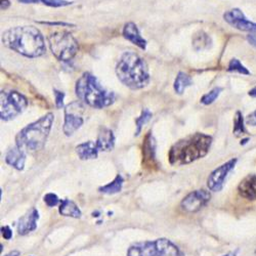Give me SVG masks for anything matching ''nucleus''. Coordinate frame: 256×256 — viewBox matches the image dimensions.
<instances>
[{
	"label": "nucleus",
	"mask_w": 256,
	"mask_h": 256,
	"mask_svg": "<svg viewBox=\"0 0 256 256\" xmlns=\"http://www.w3.org/2000/svg\"><path fill=\"white\" fill-rule=\"evenodd\" d=\"M2 43L6 47L26 58L35 59L45 54V40L34 26H19L3 32Z\"/></svg>",
	"instance_id": "nucleus-1"
},
{
	"label": "nucleus",
	"mask_w": 256,
	"mask_h": 256,
	"mask_svg": "<svg viewBox=\"0 0 256 256\" xmlns=\"http://www.w3.org/2000/svg\"><path fill=\"white\" fill-rule=\"evenodd\" d=\"M212 137L197 132L180 139L169 150V163L173 166L187 165L207 155Z\"/></svg>",
	"instance_id": "nucleus-2"
},
{
	"label": "nucleus",
	"mask_w": 256,
	"mask_h": 256,
	"mask_svg": "<svg viewBox=\"0 0 256 256\" xmlns=\"http://www.w3.org/2000/svg\"><path fill=\"white\" fill-rule=\"evenodd\" d=\"M116 75L122 84L137 90L150 82V73L146 60L134 51L123 54L116 65Z\"/></svg>",
	"instance_id": "nucleus-3"
},
{
	"label": "nucleus",
	"mask_w": 256,
	"mask_h": 256,
	"mask_svg": "<svg viewBox=\"0 0 256 256\" xmlns=\"http://www.w3.org/2000/svg\"><path fill=\"white\" fill-rule=\"evenodd\" d=\"M78 99L94 109L110 107L116 101V94L103 86L93 74L85 72L78 79L75 85Z\"/></svg>",
	"instance_id": "nucleus-4"
},
{
	"label": "nucleus",
	"mask_w": 256,
	"mask_h": 256,
	"mask_svg": "<svg viewBox=\"0 0 256 256\" xmlns=\"http://www.w3.org/2000/svg\"><path fill=\"white\" fill-rule=\"evenodd\" d=\"M55 116L47 113L38 120L24 127L15 136V146L25 152H38L45 146Z\"/></svg>",
	"instance_id": "nucleus-5"
},
{
	"label": "nucleus",
	"mask_w": 256,
	"mask_h": 256,
	"mask_svg": "<svg viewBox=\"0 0 256 256\" xmlns=\"http://www.w3.org/2000/svg\"><path fill=\"white\" fill-rule=\"evenodd\" d=\"M127 256H184V254L170 240L161 238L132 245L127 251Z\"/></svg>",
	"instance_id": "nucleus-6"
},
{
	"label": "nucleus",
	"mask_w": 256,
	"mask_h": 256,
	"mask_svg": "<svg viewBox=\"0 0 256 256\" xmlns=\"http://www.w3.org/2000/svg\"><path fill=\"white\" fill-rule=\"evenodd\" d=\"M47 41L52 55L65 63L72 60L79 49L77 40L71 33L66 31L51 33L47 37Z\"/></svg>",
	"instance_id": "nucleus-7"
},
{
	"label": "nucleus",
	"mask_w": 256,
	"mask_h": 256,
	"mask_svg": "<svg viewBox=\"0 0 256 256\" xmlns=\"http://www.w3.org/2000/svg\"><path fill=\"white\" fill-rule=\"evenodd\" d=\"M28 107V100L16 90H2L0 93V117L10 121L22 114Z\"/></svg>",
	"instance_id": "nucleus-8"
},
{
	"label": "nucleus",
	"mask_w": 256,
	"mask_h": 256,
	"mask_svg": "<svg viewBox=\"0 0 256 256\" xmlns=\"http://www.w3.org/2000/svg\"><path fill=\"white\" fill-rule=\"evenodd\" d=\"M83 112L84 107L82 104L78 101L66 105L64 109L65 121L63 125V132L66 136H73L75 132L83 125Z\"/></svg>",
	"instance_id": "nucleus-9"
},
{
	"label": "nucleus",
	"mask_w": 256,
	"mask_h": 256,
	"mask_svg": "<svg viewBox=\"0 0 256 256\" xmlns=\"http://www.w3.org/2000/svg\"><path fill=\"white\" fill-rule=\"evenodd\" d=\"M211 199V194L206 190L193 191L185 196L181 203V207L182 210L190 213H195L200 211L203 207L208 204Z\"/></svg>",
	"instance_id": "nucleus-10"
},
{
	"label": "nucleus",
	"mask_w": 256,
	"mask_h": 256,
	"mask_svg": "<svg viewBox=\"0 0 256 256\" xmlns=\"http://www.w3.org/2000/svg\"><path fill=\"white\" fill-rule=\"evenodd\" d=\"M236 163H237V159H232V160L220 165L215 170L211 172L207 179L208 189L213 192L222 191L227 174L235 168Z\"/></svg>",
	"instance_id": "nucleus-11"
},
{
	"label": "nucleus",
	"mask_w": 256,
	"mask_h": 256,
	"mask_svg": "<svg viewBox=\"0 0 256 256\" xmlns=\"http://www.w3.org/2000/svg\"><path fill=\"white\" fill-rule=\"evenodd\" d=\"M224 17L225 21L227 22L231 26H233L234 28L241 31L256 34V23L247 20L246 16L239 8H234L232 11L226 12L224 15Z\"/></svg>",
	"instance_id": "nucleus-12"
},
{
	"label": "nucleus",
	"mask_w": 256,
	"mask_h": 256,
	"mask_svg": "<svg viewBox=\"0 0 256 256\" xmlns=\"http://www.w3.org/2000/svg\"><path fill=\"white\" fill-rule=\"evenodd\" d=\"M39 219V212L36 208H32L29 212L20 218L17 224V233L25 236L37 228V222Z\"/></svg>",
	"instance_id": "nucleus-13"
},
{
	"label": "nucleus",
	"mask_w": 256,
	"mask_h": 256,
	"mask_svg": "<svg viewBox=\"0 0 256 256\" xmlns=\"http://www.w3.org/2000/svg\"><path fill=\"white\" fill-rule=\"evenodd\" d=\"M122 35H123V37H124L126 40H128L129 42H131L132 44H135V45H136L140 49L146 50L147 40L142 37L137 26L135 23H132V22L126 23L124 25V27H123Z\"/></svg>",
	"instance_id": "nucleus-14"
},
{
	"label": "nucleus",
	"mask_w": 256,
	"mask_h": 256,
	"mask_svg": "<svg viewBox=\"0 0 256 256\" xmlns=\"http://www.w3.org/2000/svg\"><path fill=\"white\" fill-rule=\"evenodd\" d=\"M144 164L149 167L156 166V140L151 131L146 136L143 144Z\"/></svg>",
	"instance_id": "nucleus-15"
},
{
	"label": "nucleus",
	"mask_w": 256,
	"mask_h": 256,
	"mask_svg": "<svg viewBox=\"0 0 256 256\" xmlns=\"http://www.w3.org/2000/svg\"><path fill=\"white\" fill-rule=\"evenodd\" d=\"M5 162L16 170H23L26 162V152L17 146L8 150L5 155Z\"/></svg>",
	"instance_id": "nucleus-16"
},
{
	"label": "nucleus",
	"mask_w": 256,
	"mask_h": 256,
	"mask_svg": "<svg viewBox=\"0 0 256 256\" xmlns=\"http://www.w3.org/2000/svg\"><path fill=\"white\" fill-rule=\"evenodd\" d=\"M95 144L100 152L112 151L115 146V136L113 134V131L105 127L101 128Z\"/></svg>",
	"instance_id": "nucleus-17"
},
{
	"label": "nucleus",
	"mask_w": 256,
	"mask_h": 256,
	"mask_svg": "<svg viewBox=\"0 0 256 256\" xmlns=\"http://www.w3.org/2000/svg\"><path fill=\"white\" fill-rule=\"evenodd\" d=\"M240 195L248 200H256V174H249L238 187Z\"/></svg>",
	"instance_id": "nucleus-18"
},
{
	"label": "nucleus",
	"mask_w": 256,
	"mask_h": 256,
	"mask_svg": "<svg viewBox=\"0 0 256 256\" xmlns=\"http://www.w3.org/2000/svg\"><path fill=\"white\" fill-rule=\"evenodd\" d=\"M75 150L76 154L81 160H90V159L98 158L100 152L98 147H96V144L91 142V140L78 145Z\"/></svg>",
	"instance_id": "nucleus-19"
},
{
	"label": "nucleus",
	"mask_w": 256,
	"mask_h": 256,
	"mask_svg": "<svg viewBox=\"0 0 256 256\" xmlns=\"http://www.w3.org/2000/svg\"><path fill=\"white\" fill-rule=\"evenodd\" d=\"M59 212L60 215L67 217H73V218H80L82 215L81 210L78 207L76 203L68 199L60 201Z\"/></svg>",
	"instance_id": "nucleus-20"
},
{
	"label": "nucleus",
	"mask_w": 256,
	"mask_h": 256,
	"mask_svg": "<svg viewBox=\"0 0 256 256\" xmlns=\"http://www.w3.org/2000/svg\"><path fill=\"white\" fill-rule=\"evenodd\" d=\"M192 84H193L192 78L188 74L180 72L174 80V84H173L174 91L178 94H182L184 90Z\"/></svg>",
	"instance_id": "nucleus-21"
},
{
	"label": "nucleus",
	"mask_w": 256,
	"mask_h": 256,
	"mask_svg": "<svg viewBox=\"0 0 256 256\" xmlns=\"http://www.w3.org/2000/svg\"><path fill=\"white\" fill-rule=\"evenodd\" d=\"M123 182H124V180H123V178L120 174H118L110 183L101 187L99 191L103 194H107V195H114V194L121 192L122 187H123Z\"/></svg>",
	"instance_id": "nucleus-22"
},
{
	"label": "nucleus",
	"mask_w": 256,
	"mask_h": 256,
	"mask_svg": "<svg viewBox=\"0 0 256 256\" xmlns=\"http://www.w3.org/2000/svg\"><path fill=\"white\" fill-rule=\"evenodd\" d=\"M211 43H212V41H211L209 35L203 31L197 33L193 39V46L196 50L207 49L211 46Z\"/></svg>",
	"instance_id": "nucleus-23"
},
{
	"label": "nucleus",
	"mask_w": 256,
	"mask_h": 256,
	"mask_svg": "<svg viewBox=\"0 0 256 256\" xmlns=\"http://www.w3.org/2000/svg\"><path fill=\"white\" fill-rule=\"evenodd\" d=\"M17 1L25 4H33V3H42L49 7H64L71 5L73 2L68 1V0H17Z\"/></svg>",
	"instance_id": "nucleus-24"
},
{
	"label": "nucleus",
	"mask_w": 256,
	"mask_h": 256,
	"mask_svg": "<svg viewBox=\"0 0 256 256\" xmlns=\"http://www.w3.org/2000/svg\"><path fill=\"white\" fill-rule=\"evenodd\" d=\"M153 114L149 109H144L140 113L139 116L136 119V136H139L140 132H142L143 127L147 124V123L152 119Z\"/></svg>",
	"instance_id": "nucleus-25"
},
{
	"label": "nucleus",
	"mask_w": 256,
	"mask_h": 256,
	"mask_svg": "<svg viewBox=\"0 0 256 256\" xmlns=\"http://www.w3.org/2000/svg\"><path fill=\"white\" fill-rule=\"evenodd\" d=\"M227 71L228 72H238V73L244 74V75L250 74V72L248 71V70H247V68L245 66H243L241 61L237 59H233L231 61H229Z\"/></svg>",
	"instance_id": "nucleus-26"
},
{
	"label": "nucleus",
	"mask_w": 256,
	"mask_h": 256,
	"mask_svg": "<svg viewBox=\"0 0 256 256\" xmlns=\"http://www.w3.org/2000/svg\"><path fill=\"white\" fill-rule=\"evenodd\" d=\"M223 91V88L222 87H215L213 88L212 90L209 91L208 93L204 94L202 96L201 99V103L203 105H211L212 103H214L216 101V99L219 96L220 92Z\"/></svg>",
	"instance_id": "nucleus-27"
},
{
	"label": "nucleus",
	"mask_w": 256,
	"mask_h": 256,
	"mask_svg": "<svg viewBox=\"0 0 256 256\" xmlns=\"http://www.w3.org/2000/svg\"><path fill=\"white\" fill-rule=\"evenodd\" d=\"M234 134L236 136H241L245 134V126H244V119L242 114L240 112L236 113V117L234 121Z\"/></svg>",
	"instance_id": "nucleus-28"
},
{
	"label": "nucleus",
	"mask_w": 256,
	"mask_h": 256,
	"mask_svg": "<svg viewBox=\"0 0 256 256\" xmlns=\"http://www.w3.org/2000/svg\"><path fill=\"white\" fill-rule=\"evenodd\" d=\"M43 200H44V203H45L48 207H55L58 204H60V200L54 193L46 194V195L44 196Z\"/></svg>",
	"instance_id": "nucleus-29"
},
{
	"label": "nucleus",
	"mask_w": 256,
	"mask_h": 256,
	"mask_svg": "<svg viewBox=\"0 0 256 256\" xmlns=\"http://www.w3.org/2000/svg\"><path fill=\"white\" fill-rule=\"evenodd\" d=\"M54 94H55V103L56 107L58 109H61L64 107V100H65V92L60 91L58 90H54Z\"/></svg>",
	"instance_id": "nucleus-30"
},
{
	"label": "nucleus",
	"mask_w": 256,
	"mask_h": 256,
	"mask_svg": "<svg viewBox=\"0 0 256 256\" xmlns=\"http://www.w3.org/2000/svg\"><path fill=\"white\" fill-rule=\"evenodd\" d=\"M1 235L5 240H11L13 238V231L10 226H2L1 227Z\"/></svg>",
	"instance_id": "nucleus-31"
},
{
	"label": "nucleus",
	"mask_w": 256,
	"mask_h": 256,
	"mask_svg": "<svg viewBox=\"0 0 256 256\" xmlns=\"http://www.w3.org/2000/svg\"><path fill=\"white\" fill-rule=\"evenodd\" d=\"M246 122L248 125L251 126H256V111L251 113L248 117L246 119Z\"/></svg>",
	"instance_id": "nucleus-32"
},
{
	"label": "nucleus",
	"mask_w": 256,
	"mask_h": 256,
	"mask_svg": "<svg viewBox=\"0 0 256 256\" xmlns=\"http://www.w3.org/2000/svg\"><path fill=\"white\" fill-rule=\"evenodd\" d=\"M40 24H44V25H49V26H65V27H71V24H68V23H63V22H39Z\"/></svg>",
	"instance_id": "nucleus-33"
},
{
	"label": "nucleus",
	"mask_w": 256,
	"mask_h": 256,
	"mask_svg": "<svg viewBox=\"0 0 256 256\" xmlns=\"http://www.w3.org/2000/svg\"><path fill=\"white\" fill-rule=\"evenodd\" d=\"M10 6H11L10 0H1V2H0V7H1L2 11H6Z\"/></svg>",
	"instance_id": "nucleus-34"
},
{
	"label": "nucleus",
	"mask_w": 256,
	"mask_h": 256,
	"mask_svg": "<svg viewBox=\"0 0 256 256\" xmlns=\"http://www.w3.org/2000/svg\"><path fill=\"white\" fill-rule=\"evenodd\" d=\"M247 40H248L250 42V44H252L253 46L256 47V34L248 35V37H247Z\"/></svg>",
	"instance_id": "nucleus-35"
},
{
	"label": "nucleus",
	"mask_w": 256,
	"mask_h": 256,
	"mask_svg": "<svg viewBox=\"0 0 256 256\" xmlns=\"http://www.w3.org/2000/svg\"><path fill=\"white\" fill-rule=\"evenodd\" d=\"M21 255V252L17 251V250H14V251H11L10 253H7L6 255L4 256H20Z\"/></svg>",
	"instance_id": "nucleus-36"
},
{
	"label": "nucleus",
	"mask_w": 256,
	"mask_h": 256,
	"mask_svg": "<svg viewBox=\"0 0 256 256\" xmlns=\"http://www.w3.org/2000/svg\"><path fill=\"white\" fill-rule=\"evenodd\" d=\"M249 95L253 96V98H256V86L253 88V90H251L249 91Z\"/></svg>",
	"instance_id": "nucleus-37"
},
{
	"label": "nucleus",
	"mask_w": 256,
	"mask_h": 256,
	"mask_svg": "<svg viewBox=\"0 0 256 256\" xmlns=\"http://www.w3.org/2000/svg\"><path fill=\"white\" fill-rule=\"evenodd\" d=\"M223 256H237V252H229V253L223 255Z\"/></svg>",
	"instance_id": "nucleus-38"
},
{
	"label": "nucleus",
	"mask_w": 256,
	"mask_h": 256,
	"mask_svg": "<svg viewBox=\"0 0 256 256\" xmlns=\"http://www.w3.org/2000/svg\"><path fill=\"white\" fill-rule=\"evenodd\" d=\"M248 138H245V139H243L242 140V142H241V145H245V144H247V143H248Z\"/></svg>",
	"instance_id": "nucleus-39"
}]
</instances>
